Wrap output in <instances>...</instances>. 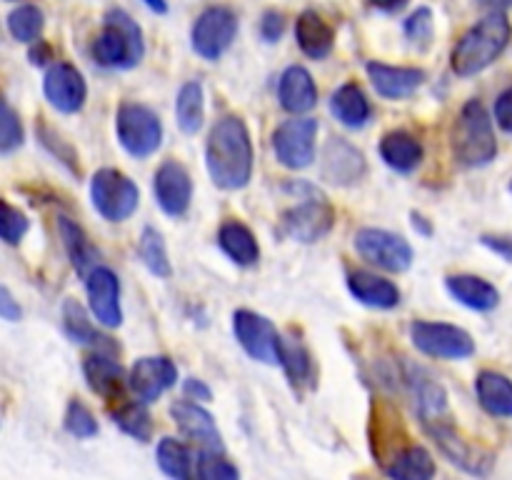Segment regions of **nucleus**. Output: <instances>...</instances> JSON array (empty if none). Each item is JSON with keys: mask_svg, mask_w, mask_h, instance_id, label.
Returning <instances> with one entry per match:
<instances>
[{"mask_svg": "<svg viewBox=\"0 0 512 480\" xmlns=\"http://www.w3.org/2000/svg\"><path fill=\"white\" fill-rule=\"evenodd\" d=\"M405 35L408 40H413L418 48H428L430 40L435 35V20L433 10L430 8H418L408 20H405Z\"/></svg>", "mask_w": 512, "mask_h": 480, "instance_id": "obj_42", "label": "nucleus"}, {"mask_svg": "<svg viewBox=\"0 0 512 480\" xmlns=\"http://www.w3.org/2000/svg\"><path fill=\"white\" fill-rule=\"evenodd\" d=\"M495 120L505 133H512V88L500 93V98L495 100Z\"/></svg>", "mask_w": 512, "mask_h": 480, "instance_id": "obj_46", "label": "nucleus"}, {"mask_svg": "<svg viewBox=\"0 0 512 480\" xmlns=\"http://www.w3.org/2000/svg\"><path fill=\"white\" fill-rule=\"evenodd\" d=\"M83 373L88 380L90 390L110 403H123L125 390V370L118 360L105 350H95L93 355L83 360Z\"/></svg>", "mask_w": 512, "mask_h": 480, "instance_id": "obj_21", "label": "nucleus"}, {"mask_svg": "<svg viewBox=\"0 0 512 480\" xmlns=\"http://www.w3.org/2000/svg\"><path fill=\"white\" fill-rule=\"evenodd\" d=\"M445 285H448V293L470 310L488 313V310L498 308L500 303L498 288L493 283H488L485 278H478V275H448Z\"/></svg>", "mask_w": 512, "mask_h": 480, "instance_id": "obj_26", "label": "nucleus"}, {"mask_svg": "<svg viewBox=\"0 0 512 480\" xmlns=\"http://www.w3.org/2000/svg\"><path fill=\"white\" fill-rule=\"evenodd\" d=\"M283 30L285 20L278 10H268V13L263 15V20H260V35H263V40H268V43H278Z\"/></svg>", "mask_w": 512, "mask_h": 480, "instance_id": "obj_45", "label": "nucleus"}, {"mask_svg": "<svg viewBox=\"0 0 512 480\" xmlns=\"http://www.w3.org/2000/svg\"><path fill=\"white\" fill-rule=\"evenodd\" d=\"M195 475L203 480H235L240 473L230 460L223 458V453L200 450L198 463H195Z\"/></svg>", "mask_w": 512, "mask_h": 480, "instance_id": "obj_40", "label": "nucleus"}, {"mask_svg": "<svg viewBox=\"0 0 512 480\" xmlns=\"http://www.w3.org/2000/svg\"><path fill=\"white\" fill-rule=\"evenodd\" d=\"M65 430L80 440L95 438L98 435V420L93 418V413L80 400H73L65 410Z\"/></svg>", "mask_w": 512, "mask_h": 480, "instance_id": "obj_41", "label": "nucleus"}, {"mask_svg": "<svg viewBox=\"0 0 512 480\" xmlns=\"http://www.w3.org/2000/svg\"><path fill=\"white\" fill-rule=\"evenodd\" d=\"M235 33H238V18L225 5H213L203 10L193 25V50L205 60H218L225 50L233 45Z\"/></svg>", "mask_w": 512, "mask_h": 480, "instance_id": "obj_12", "label": "nucleus"}, {"mask_svg": "<svg viewBox=\"0 0 512 480\" xmlns=\"http://www.w3.org/2000/svg\"><path fill=\"white\" fill-rule=\"evenodd\" d=\"M0 315H3L8 323H15V320H20V315H23V310H20V305L15 303L13 293H10L8 288H0Z\"/></svg>", "mask_w": 512, "mask_h": 480, "instance_id": "obj_48", "label": "nucleus"}, {"mask_svg": "<svg viewBox=\"0 0 512 480\" xmlns=\"http://www.w3.org/2000/svg\"><path fill=\"white\" fill-rule=\"evenodd\" d=\"M480 3L488 5V8H493V10H505V8H510L512 0H480Z\"/></svg>", "mask_w": 512, "mask_h": 480, "instance_id": "obj_53", "label": "nucleus"}, {"mask_svg": "<svg viewBox=\"0 0 512 480\" xmlns=\"http://www.w3.org/2000/svg\"><path fill=\"white\" fill-rule=\"evenodd\" d=\"M43 10L38 5H18L8 15V30L18 43H35L43 33Z\"/></svg>", "mask_w": 512, "mask_h": 480, "instance_id": "obj_39", "label": "nucleus"}, {"mask_svg": "<svg viewBox=\"0 0 512 480\" xmlns=\"http://www.w3.org/2000/svg\"><path fill=\"white\" fill-rule=\"evenodd\" d=\"M355 250L360 258L390 273H405L413 265V248L398 233L380 228H363L355 233Z\"/></svg>", "mask_w": 512, "mask_h": 480, "instance_id": "obj_11", "label": "nucleus"}, {"mask_svg": "<svg viewBox=\"0 0 512 480\" xmlns=\"http://www.w3.org/2000/svg\"><path fill=\"white\" fill-rule=\"evenodd\" d=\"M385 473L395 480H430L435 475V460L423 445H408L390 458Z\"/></svg>", "mask_w": 512, "mask_h": 480, "instance_id": "obj_32", "label": "nucleus"}, {"mask_svg": "<svg viewBox=\"0 0 512 480\" xmlns=\"http://www.w3.org/2000/svg\"><path fill=\"white\" fill-rule=\"evenodd\" d=\"M278 98L288 113L303 115L310 113L318 103V88H315L313 75L303 65H290L283 75H280Z\"/></svg>", "mask_w": 512, "mask_h": 480, "instance_id": "obj_23", "label": "nucleus"}, {"mask_svg": "<svg viewBox=\"0 0 512 480\" xmlns=\"http://www.w3.org/2000/svg\"><path fill=\"white\" fill-rule=\"evenodd\" d=\"M115 133L133 158H148L163 143V123L148 105L140 103L120 105L115 113Z\"/></svg>", "mask_w": 512, "mask_h": 480, "instance_id": "obj_6", "label": "nucleus"}, {"mask_svg": "<svg viewBox=\"0 0 512 480\" xmlns=\"http://www.w3.org/2000/svg\"><path fill=\"white\" fill-rule=\"evenodd\" d=\"M378 150L385 165L398 173H410L423 163V145L408 130H390L388 135H383Z\"/></svg>", "mask_w": 512, "mask_h": 480, "instance_id": "obj_27", "label": "nucleus"}, {"mask_svg": "<svg viewBox=\"0 0 512 480\" xmlns=\"http://www.w3.org/2000/svg\"><path fill=\"white\" fill-rule=\"evenodd\" d=\"M318 120L290 118L280 123L273 133L275 158L290 170L308 168L315 160V140H318Z\"/></svg>", "mask_w": 512, "mask_h": 480, "instance_id": "obj_10", "label": "nucleus"}, {"mask_svg": "<svg viewBox=\"0 0 512 480\" xmlns=\"http://www.w3.org/2000/svg\"><path fill=\"white\" fill-rule=\"evenodd\" d=\"M113 420L125 435L140 440V443H148L153 438V418L145 410L143 400L140 403H120V408L113 413Z\"/></svg>", "mask_w": 512, "mask_h": 480, "instance_id": "obj_38", "label": "nucleus"}, {"mask_svg": "<svg viewBox=\"0 0 512 480\" xmlns=\"http://www.w3.org/2000/svg\"><path fill=\"white\" fill-rule=\"evenodd\" d=\"M365 158L353 143L345 138H333L323 148L320 175L333 185H353L363 178Z\"/></svg>", "mask_w": 512, "mask_h": 480, "instance_id": "obj_19", "label": "nucleus"}, {"mask_svg": "<svg viewBox=\"0 0 512 480\" xmlns=\"http://www.w3.org/2000/svg\"><path fill=\"white\" fill-rule=\"evenodd\" d=\"M425 425V433L435 440V445L440 448V453L450 460L458 468L468 470L473 475H488L493 470L495 455L488 450L478 448V445H470L458 430L453 428L448 418L440 420H428Z\"/></svg>", "mask_w": 512, "mask_h": 480, "instance_id": "obj_9", "label": "nucleus"}, {"mask_svg": "<svg viewBox=\"0 0 512 480\" xmlns=\"http://www.w3.org/2000/svg\"><path fill=\"white\" fill-rule=\"evenodd\" d=\"M178 380V368L165 355L138 358L128 373V385L143 403H153Z\"/></svg>", "mask_w": 512, "mask_h": 480, "instance_id": "obj_16", "label": "nucleus"}, {"mask_svg": "<svg viewBox=\"0 0 512 480\" xmlns=\"http://www.w3.org/2000/svg\"><path fill=\"white\" fill-rule=\"evenodd\" d=\"M50 58V48L45 43L40 45H33V50H30V60H33V65H45Z\"/></svg>", "mask_w": 512, "mask_h": 480, "instance_id": "obj_50", "label": "nucleus"}, {"mask_svg": "<svg viewBox=\"0 0 512 480\" xmlns=\"http://www.w3.org/2000/svg\"><path fill=\"white\" fill-rule=\"evenodd\" d=\"M483 245H488L490 250H495L498 255H503L505 260H512V240L510 238H498V235H483Z\"/></svg>", "mask_w": 512, "mask_h": 480, "instance_id": "obj_49", "label": "nucleus"}, {"mask_svg": "<svg viewBox=\"0 0 512 480\" xmlns=\"http://www.w3.org/2000/svg\"><path fill=\"white\" fill-rule=\"evenodd\" d=\"M205 115V95L203 85L198 80H188V83L180 88L178 100H175V120H178V128L183 133L195 135L203 125Z\"/></svg>", "mask_w": 512, "mask_h": 480, "instance_id": "obj_33", "label": "nucleus"}, {"mask_svg": "<svg viewBox=\"0 0 512 480\" xmlns=\"http://www.w3.org/2000/svg\"><path fill=\"white\" fill-rule=\"evenodd\" d=\"M280 365L285 368L295 388L308 383L310 375H313V363H310L308 350H305V345L295 335H283L280 338Z\"/></svg>", "mask_w": 512, "mask_h": 480, "instance_id": "obj_36", "label": "nucleus"}, {"mask_svg": "<svg viewBox=\"0 0 512 480\" xmlns=\"http://www.w3.org/2000/svg\"><path fill=\"white\" fill-rule=\"evenodd\" d=\"M510 38L512 28L503 10H493L490 15H485L453 48L450 63H453L455 75H460V78H473V75L483 73L485 68H490L505 53Z\"/></svg>", "mask_w": 512, "mask_h": 480, "instance_id": "obj_2", "label": "nucleus"}, {"mask_svg": "<svg viewBox=\"0 0 512 480\" xmlns=\"http://www.w3.org/2000/svg\"><path fill=\"white\" fill-rule=\"evenodd\" d=\"M155 458H158V468L165 475L175 480H188L193 475V453L188 450V445H183L175 438H163L155 448Z\"/></svg>", "mask_w": 512, "mask_h": 480, "instance_id": "obj_35", "label": "nucleus"}, {"mask_svg": "<svg viewBox=\"0 0 512 480\" xmlns=\"http://www.w3.org/2000/svg\"><path fill=\"white\" fill-rule=\"evenodd\" d=\"M233 333L253 360L268 365L280 363V338L283 335L265 315L253 313V310H235Z\"/></svg>", "mask_w": 512, "mask_h": 480, "instance_id": "obj_13", "label": "nucleus"}, {"mask_svg": "<svg viewBox=\"0 0 512 480\" xmlns=\"http://www.w3.org/2000/svg\"><path fill=\"white\" fill-rule=\"evenodd\" d=\"M370 3H373L378 10H385V13H395V10L405 8L408 0H370Z\"/></svg>", "mask_w": 512, "mask_h": 480, "instance_id": "obj_51", "label": "nucleus"}, {"mask_svg": "<svg viewBox=\"0 0 512 480\" xmlns=\"http://www.w3.org/2000/svg\"><path fill=\"white\" fill-rule=\"evenodd\" d=\"M405 383H408L410 395H413L415 413H418L423 423L448 418V393H445L443 385L428 370L418 368V365H408Z\"/></svg>", "mask_w": 512, "mask_h": 480, "instance_id": "obj_20", "label": "nucleus"}, {"mask_svg": "<svg viewBox=\"0 0 512 480\" xmlns=\"http://www.w3.org/2000/svg\"><path fill=\"white\" fill-rule=\"evenodd\" d=\"M450 148L455 163L463 168H483L498 153L493 120L480 100H468L450 130Z\"/></svg>", "mask_w": 512, "mask_h": 480, "instance_id": "obj_3", "label": "nucleus"}, {"mask_svg": "<svg viewBox=\"0 0 512 480\" xmlns=\"http://www.w3.org/2000/svg\"><path fill=\"white\" fill-rule=\"evenodd\" d=\"M153 190L163 213L173 215V218L188 213L190 200H193V180H190L185 165L175 163V160H165L158 173H155Z\"/></svg>", "mask_w": 512, "mask_h": 480, "instance_id": "obj_18", "label": "nucleus"}, {"mask_svg": "<svg viewBox=\"0 0 512 480\" xmlns=\"http://www.w3.org/2000/svg\"><path fill=\"white\" fill-rule=\"evenodd\" d=\"M88 288L90 313L95 315L100 325L105 328H118L123 323V310H120V280L110 268H93L85 278Z\"/></svg>", "mask_w": 512, "mask_h": 480, "instance_id": "obj_17", "label": "nucleus"}, {"mask_svg": "<svg viewBox=\"0 0 512 480\" xmlns=\"http://www.w3.org/2000/svg\"><path fill=\"white\" fill-rule=\"evenodd\" d=\"M45 100L53 105L58 113H78L88 98V85L83 73L70 63L50 65L43 78Z\"/></svg>", "mask_w": 512, "mask_h": 480, "instance_id": "obj_15", "label": "nucleus"}, {"mask_svg": "<svg viewBox=\"0 0 512 480\" xmlns=\"http://www.w3.org/2000/svg\"><path fill=\"white\" fill-rule=\"evenodd\" d=\"M23 143V125H20L18 113L10 108V103H3V120H0V153H13Z\"/></svg>", "mask_w": 512, "mask_h": 480, "instance_id": "obj_43", "label": "nucleus"}, {"mask_svg": "<svg viewBox=\"0 0 512 480\" xmlns=\"http://www.w3.org/2000/svg\"><path fill=\"white\" fill-rule=\"evenodd\" d=\"M90 53L103 68H135L145 53L143 33L125 10H108L103 33L93 40Z\"/></svg>", "mask_w": 512, "mask_h": 480, "instance_id": "obj_4", "label": "nucleus"}, {"mask_svg": "<svg viewBox=\"0 0 512 480\" xmlns=\"http://www.w3.org/2000/svg\"><path fill=\"white\" fill-rule=\"evenodd\" d=\"M305 195L300 198L298 205L285 210L283 215V233L290 235L293 240L300 243H315V240L325 238L335 223V210L328 203L323 193L313 188V185L303 183Z\"/></svg>", "mask_w": 512, "mask_h": 480, "instance_id": "obj_7", "label": "nucleus"}, {"mask_svg": "<svg viewBox=\"0 0 512 480\" xmlns=\"http://www.w3.org/2000/svg\"><path fill=\"white\" fill-rule=\"evenodd\" d=\"M480 405L495 418H512V380L508 375L483 370L475 380Z\"/></svg>", "mask_w": 512, "mask_h": 480, "instance_id": "obj_29", "label": "nucleus"}, {"mask_svg": "<svg viewBox=\"0 0 512 480\" xmlns=\"http://www.w3.org/2000/svg\"><path fill=\"white\" fill-rule=\"evenodd\" d=\"M183 390H185V398L200 400V403H210V400H213V390L198 378H185Z\"/></svg>", "mask_w": 512, "mask_h": 480, "instance_id": "obj_47", "label": "nucleus"}, {"mask_svg": "<svg viewBox=\"0 0 512 480\" xmlns=\"http://www.w3.org/2000/svg\"><path fill=\"white\" fill-rule=\"evenodd\" d=\"M25 230H28V218L10 203H3V225H0V235H3L5 243L18 245L20 238L25 235Z\"/></svg>", "mask_w": 512, "mask_h": 480, "instance_id": "obj_44", "label": "nucleus"}, {"mask_svg": "<svg viewBox=\"0 0 512 480\" xmlns=\"http://www.w3.org/2000/svg\"><path fill=\"white\" fill-rule=\"evenodd\" d=\"M205 165L213 183L223 190H240L253 175V140L238 115H225L213 125L205 145Z\"/></svg>", "mask_w": 512, "mask_h": 480, "instance_id": "obj_1", "label": "nucleus"}, {"mask_svg": "<svg viewBox=\"0 0 512 480\" xmlns=\"http://www.w3.org/2000/svg\"><path fill=\"white\" fill-rule=\"evenodd\" d=\"M58 233H60V240H63L65 250H68V258H70V263H73L75 273L83 275V278H88L90 270L98 268V250L90 245L85 230L80 228L78 223H73L68 215H60Z\"/></svg>", "mask_w": 512, "mask_h": 480, "instance_id": "obj_30", "label": "nucleus"}, {"mask_svg": "<svg viewBox=\"0 0 512 480\" xmlns=\"http://www.w3.org/2000/svg\"><path fill=\"white\" fill-rule=\"evenodd\" d=\"M348 288L355 298L368 308L393 310L400 305V290L393 280H385L368 270H353L348 273Z\"/></svg>", "mask_w": 512, "mask_h": 480, "instance_id": "obj_25", "label": "nucleus"}, {"mask_svg": "<svg viewBox=\"0 0 512 480\" xmlns=\"http://www.w3.org/2000/svg\"><path fill=\"white\" fill-rule=\"evenodd\" d=\"M170 418L178 425L180 433L190 440V443L198 445L200 450H215V453H223L225 445L220 438V430L215 425L213 415L203 408L200 403H195L193 398L175 400L170 405Z\"/></svg>", "mask_w": 512, "mask_h": 480, "instance_id": "obj_14", "label": "nucleus"}, {"mask_svg": "<svg viewBox=\"0 0 512 480\" xmlns=\"http://www.w3.org/2000/svg\"><path fill=\"white\" fill-rule=\"evenodd\" d=\"M330 113L348 128H363L370 120V100L358 83H345L330 98Z\"/></svg>", "mask_w": 512, "mask_h": 480, "instance_id": "obj_31", "label": "nucleus"}, {"mask_svg": "<svg viewBox=\"0 0 512 480\" xmlns=\"http://www.w3.org/2000/svg\"><path fill=\"white\" fill-rule=\"evenodd\" d=\"M63 328H65V333H68V338L73 340V343L93 345L95 350H103V345H108V348H115V345L110 343V338H103V335H98V330L90 325L88 313H85V310L80 308L75 300H68V303H65Z\"/></svg>", "mask_w": 512, "mask_h": 480, "instance_id": "obj_34", "label": "nucleus"}, {"mask_svg": "<svg viewBox=\"0 0 512 480\" xmlns=\"http://www.w3.org/2000/svg\"><path fill=\"white\" fill-rule=\"evenodd\" d=\"M368 78L378 95L388 100H400L413 95L425 83V70L420 68H398V65L368 63Z\"/></svg>", "mask_w": 512, "mask_h": 480, "instance_id": "obj_22", "label": "nucleus"}, {"mask_svg": "<svg viewBox=\"0 0 512 480\" xmlns=\"http://www.w3.org/2000/svg\"><path fill=\"white\" fill-rule=\"evenodd\" d=\"M218 245L223 253L240 268H253L260 260V245L255 240L253 230L238 220H228L218 230Z\"/></svg>", "mask_w": 512, "mask_h": 480, "instance_id": "obj_28", "label": "nucleus"}, {"mask_svg": "<svg viewBox=\"0 0 512 480\" xmlns=\"http://www.w3.org/2000/svg\"><path fill=\"white\" fill-rule=\"evenodd\" d=\"M138 255L140 260H143L145 268H148L155 278H170V275H173L168 248H165V238L155 228H145L143 233H140Z\"/></svg>", "mask_w": 512, "mask_h": 480, "instance_id": "obj_37", "label": "nucleus"}, {"mask_svg": "<svg viewBox=\"0 0 512 480\" xmlns=\"http://www.w3.org/2000/svg\"><path fill=\"white\" fill-rule=\"evenodd\" d=\"M410 340L420 353L430 358L463 360L475 353V340L468 330L450 323H433V320H415L410 325Z\"/></svg>", "mask_w": 512, "mask_h": 480, "instance_id": "obj_8", "label": "nucleus"}, {"mask_svg": "<svg viewBox=\"0 0 512 480\" xmlns=\"http://www.w3.org/2000/svg\"><path fill=\"white\" fill-rule=\"evenodd\" d=\"M90 200L95 213L110 223H123L135 213L140 203L138 185L115 168H100L90 180Z\"/></svg>", "mask_w": 512, "mask_h": 480, "instance_id": "obj_5", "label": "nucleus"}, {"mask_svg": "<svg viewBox=\"0 0 512 480\" xmlns=\"http://www.w3.org/2000/svg\"><path fill=\"white\" fill-rule=\"evenodd\" d=\"M295 40H298V48L303 50L308 58L323 60L333 53L335 30L323 15L315 13V10H305V13L295 20Z\"/></svg>", "mask_w": 512, "mask_h": 480, "instance_id": "obj_24", "label": "nucleus"}, {"mask_svg": "<svg viewBox=\"0 0 512 480\" xmlns=\"http://www.w3.org/2000/svg\"><path fill=\"white\" fill-rule=\"evenodd\" d=\"M413 228L423 235H433V225H428V220L418 213H413Z\"/></svg>", "mask_w": 512, "mask_h": 480, "instance_id": "obj_52", "label": "nucleus"}]
</instances>
